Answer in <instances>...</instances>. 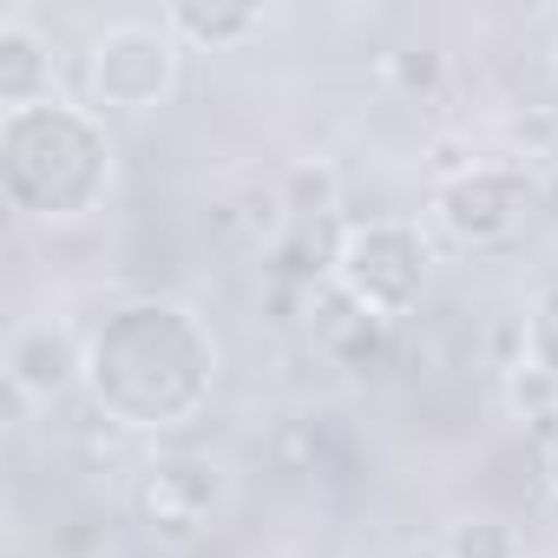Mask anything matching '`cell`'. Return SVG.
Instances as JSON below:
<instances>
[{
  "label": "cell",
  "instance_id": "cell-1",
  "mask_svg": "<svg viewBox=\"0 0 558 558\" xmlns=\"http://www.w3.org/2000/svg\"><path fill=\"white\" fill-rule=\"evenodd\" d=\"M217 395V336L178 296H125L86 336V401L119 434H178Z\"/></svg>",
  "mask_w": 558,
  "mask_h": 558
},
{
  "label": "cell",
  "instance_id": "cell-2",
  "mask_svg": "<svg viewBox=\"0 0 558 558\" xmlns=\"http://www.w3.org/2000/svg\"><path fill=\"white\" fill-rule=\"evenodd\" d=\"M119 171L112 132L93 106L40 99L0 112V191L27 223H80L106 204Z\"/></svg>",
  "mask_w": 558,
  "mask_h": 558
},
{
  "label": "cell",
  "instance_id": "cell-3",
  "mask_svg": "<svg viewBox=\"0 0 558 558\" xmlns=\"http://www.w3.org/2000/svg\"><path fill=\"white\" fill-rule=\"evenodd\" d=\"M427 269H434V250H427V230L414 217H342V243H336V269L329 283L368 310L375 323H408L427 296Z\"/></svg>",
  "mask_w": 558,
  "mask_h": 558
},
{
  "label": "cell",
  "instance_id": "cell-4",
  "mask_svg": "<svg viewBox=\"0 0 558 558\" xmlns=\"http://www.w3.org/2000/svg\"><path fill=\"white\" fill-rule=\"evenodd\" d=\"M184 73V40L171 34V21H112L93 47H86V93L106 112H158L178 93Z\"/></svg>",
  "mask_w": 558,
  "mask_h": 558
},
{
  "label": "cell",
  "instance_id": "cell-5",
  "mask_svg": "<svg viewBox=\"0 0 558 558\" xmlns=\"http://www.w3.org/2000/svg\"><path fill=\"white\" fill-rule=\"evenodd\" d=\"M532 204H538V178L525 171V158H473L466 171H453V178H434V197H427V210H434V230L447 236V243H460V250H493V243H506L525 217H532Z\"/></svg>",
  "mask_w": 558,
  "mask_h": 558
},
{
  "label": "cell",
  "instance_id": "cell-6",
  "mask_svg": "<svg viewBox=\"0 0 558 558\" xmlns=\"http://www.w3.org/2000/svg\"><path fill=\"white\" fill-rule=\"evenodd\" d=\"M0 375H8L14 414L53 408L73 388H86V336L66 316H21L8 349H0Z\"/></svg>",
  "mask_w": 558,
  "mask_h": 558
},
{
  "label": "cell",
  "instance_id": "cell-7",
  "mask_svg": "<svg viewBox=\"0 0 558 558\" xmlns=\"http://www.w3.org/2000/svg\"><path fill=\"white\" fill-rule=\"evenodd\" d=\"M217 499H223V480L210 460H151L138 480V519L171 545H191L210 525Z\"/></svg>",
  "mask_w": 558,
  "mask_h": 558
},
{
  "label": "cell",
  "instance_id": "cell-8",
  "mask_svg": "<svg viewBox=\"0 0 558 558\" xmlns=\"http://www.w3.org/2000/svg\"><path fill=\"white\" fill-rule=\"evenodd\" d=\"M310 336H316V349L336 362V368H355V375H368V368H381L388 362V323H375L368 310H355L336 283H316L310 290Z\"/></svg>",
  "mask_w": 558,
  "mask_h": 558
},
{
  "label": "cell",
  "instance_id": "cell-9",
  "mask_svg": "<svg viewBox=\"0 0 558 558\" xmlns=\"http://www.w3.org/2000/svg\"><path fill=\"white\" fill-rule=\"evenodd\" d=\"M40 99H53V40L27 14H8L0 21V106L21 112Z\"/></svg>",
  "mask_w": 558,
  "mask_h": 558
},
{
  "label": "cell",
  "instance_id": "cell-10",
  "mask_svg": "<svg viewBox=\"0 0 558 558\" xmlns=\"http://www.w3.org/2000/svg\"><path fill=\"white\" fill-rule=\"evenodd\" d=\"M236 230H243V243H256V250H276L290 230H296V217H290V197H283V171H236V184H230V197L217 204Z\"/></svg>",
  "mask_w": 558,
  "mask_h": 558
},
{
  "label": "cell",
  "instance_id": "cell-11",
  "mask_svg": "<svg viewBox=\"0 0 558 558\" xmlns=\"http://www.w3.org/2000/svg\"><path fill=\"white\" fill-rule=\"evenodd\" d=\"M440 558H525V532L506 512H453L440 525Z\"/></svg>",
  "mask_w": 558,
  "mask_h": 558
},
{
  "label": "cell",
  "instance_id": "cell-12",
  "mask_svg": "<svg viewBox=\"0 0 558 558\" xmlns=\"http://www.w3.org/2000/svg\"><path fill=\"white\" fill-rule=\"evenodd\" d=\"M165 21L184 47H243L263 34V8H165Z\"/></svg>",
  "mask_w": 558,
  "mask_h": 558
},
{
  "label": "cell",
  "instance_id": "cell-13",
  "mask_svg": "<svg viewBox=\"0 0 558 558\" xmlns=\"http://www.w3.org/2000/svg\"><path fill=\"white\" fill-rule=\"evenodd\" d=\"M381 86L408 106H427L447 93V53L440 47H388L381 53Z\"/></svg>",
  "mask_w": 558,
  "mask_h": 558
},
{
  "label": "cell",
  "instance_id": "cell-14",
  "mask_svg": "<svg viewBox=\"0 0 558 558\" xmlns=\"http://www.w3.org/2000/svg\"><path fill=\"white\" fill-rule=\"evenodd\" d=\"M283 197H290V217L296 223H342V178L316 158H303V165H290L283 171Z\"/></svg>",
  "mask_w": 558,
  "mask_h": 558
},
{
  "label": "cell",
  "instance_id": "cell-15",
  "mask_svg": "<svg viewBox=\"0 0 558 558\" xmlns=\"http://www.w3.org/2000/svg\"><path fill=\"white\" fill-rule=\"evenodd\" d=\"M519 362L538 368L545 381H558V276L532 296L525 310V329H519Z\"/></svg>",
  "mask_w": 558,
  "mask_h": 558
},
{
  "label": "cell",
  "instance_id": "cell-16",
  "mask_svg": "<svg viewBox=\"0 0 558 558\" xmlns=\"http://www.w3.org/2000/svg\"><path fill=\"white\" fill-rule=\"evenodd\" d=\"M506 408H512L519 421H532V427H538V440H545V427L558 421V381H545L538 368L512 362V368H506Z\"/></svg>",
  "mask_w": 558,
  "mask_h": 558
},
{
  "label": "cell",
  "instance_id": "cell-17",
  "mask_svg": "<svg viewBox=\"0 0 558 558\" xmlns=\"http://www.w3.org/2000/svg\"><path fill=\"white\" fill-rule=\"evenodd\" d=\"M538 473H545V486H551V499H558V421H551L545 440H538Z\"/></svg>",
  "mask_w": 558,
  "mask_h": 558
},
{
  "label": "cell",
  "instance_id": "cell-18",
  "mask_svg": "<svg viewBox=\"0 0 558 558\" xmlns=\"http://www.w3.org/2000/svg\"><path fill=\"white\" fill-rule=\"evenodd\" d=\"M532 210H538V217H545V223L558 230V165H551V171L538 178V204H532Z\"/></svg>",
  "mask_w": 558,
  "mask_h": 558
},
{
  "label": "cell",
  "instance_id": "cell-19",
  "mask_svg": "<svg viewBox=\"0 0 558 558\" xmlns=\"http://www.w3.org/2000/svg\"><path fill=\"white\" fill-rule=\"evenodd\" d=\"M551 80H558V47H551Z\"/></svg>",
  "mask_w": 558,
  "mask_h": 558
}]
</instances>
